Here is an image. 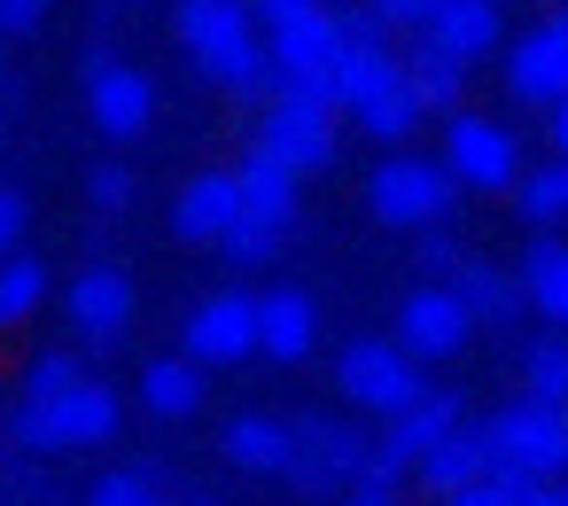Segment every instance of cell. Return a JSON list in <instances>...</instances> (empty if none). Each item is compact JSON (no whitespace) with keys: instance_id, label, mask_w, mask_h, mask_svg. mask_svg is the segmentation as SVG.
Instances as JSON below:
<instances>
[{"instance_id":"1","label":"cell","mask_w":568,"mask_h":506,"mask_svg":"<svg viewBox=\"0 0 568 506\" xmlns=\"http://www.w3.org/2000/svg\"><path fill=\"white\" fill-rule=\"evenodd\" d=\"M172 32H180V48L195 55V71H203L211 87H226L234 102L257 110V102L281 87V71H273V55H265V40H257L250 0H180V9H172Z\"/></svg>"},{"instance_id":"2","label":"cell","mask_w":568,"mask_h":506,"mask_svg":"<svg viewBox=\"0 0 568 506\" xmlns=\"http://www.w3.org/2000/svg\"><path fill=\"white\" fill-rule=\"evenodd\" d=\"M483 444H490V467H514V475H560L568 467V405H545V397H514L483 421Z\"/></svg>"},{"instance_id":"3","label":"cell","mask_w":568,"mask_h":506,"mask_svg":"<svg viewBox=\"0 0 568 506\" xmlns=\"http://www.w3.org/2000/svg\"><path fill=\"white\" fill-rule=\"evenodd\" d=\"M257 149L273 164H288L296 180L304 172H327L335 164V110L312 102V94H296V87H273L257 102Z\"/></svg>"},{"instance_id":"4","label":"cell","mask_w":568,"mask_h":506,"mask_svg":"<svg viewBox=\"0 0 568 506\" xmlns=\"http://www.w3.org/2000/svg\"><path fill=\"white\" fill-rule=\"evenodd\" d=\"M452 172L436 156H382L366 180V211L382 226H444L452 219Z\"/></svg>"},{"instance_id":"5","label":"cell","mask_w":568,"mask_h":506,"mask_svg":"<svg viewBox=\"0 0 568 506\" xmlns=\"http://www.w3.org/2000/svg\"><path fill=\"white\" fill-rule=\"evenodd\" d=\"M436 164L452 172V188L506 195V188H514V172H521V141H514V125H498V118L452 110V125H444V156H436Z\"/></svg>"},{"instance_id":"6","label":"cell","mask_w":568,"mask_h":506,"mask_svg":"<svg viewBox=\"0 0 568 506\" xmlns=\"http://www.w3.org/2000/svg\"><path fill=\"white\" fill-rule=\"evenodd\" d=\"M366 459V436L351 421H327V413H296L288 421V459H281V483L288 490H335L351 483Z\"/></svg>"},{"instance_id":"7","label":"cell","mask_w":568,"mask_h":506,"mask_svg":"<svg viewBox=\"0 0 568 506\" xmlns=\"http://www.w3.org/2000/svg\"><path fill=\"white\" fill-rule=\"evenodd\" d=\"M265 55H273L281 87H296V94L327 102V63H335V9L320 0V9H304V17H281V24H265ZM327 110H335V102H327Z\"/></svg>"},{"instance_id":"8","label":"cell","mask_w":568,"mask_h":506,"mask_svg":"<svg viewBox=\"0 0 568 506\" xmlns=\"http://www.w3.org/2000/svg\"><path fill=\"white\" fill-rule=\"evenodd\" d=\"M335 382H343V397L358 405V413H397L413 389H420V358H405L397 343H374V335H358V343H343V358H335Z\"/></svg>"},{"instance_id":"9","label":"cell","mask_w":568,"mask_h":506,"mask_svg":"<svg viewBox=\"0 0 568 506\" xmlns=\"http://www.w3.org/2000/svg\"><path fill=\"white\" fill-rule=\"evenodd\" d=\"M506 87L529 110L568 102V17H537L521 40H506Z\"/></svg>"},{"instance_id":"10","label":"cell","mask_w":568,"mask_h":506,"mask_svg":"<svg viewBox=\"0 0 568 506\" xmlns=\"http://www.w3.org/2000/svg\"><path fill=\"white\" fill-rule=\"evenodd\" d=\"M187 358L195 366H242L257 358V296L242 289H219L187 312Z\"/></svg>"},{"instance_id":"11","label":"cell","mask_w":568,"mask_h":506,"mask_svg":"<svg viewBox=\"0 0 568 506\" xmlns=\"http://www.w3.org/2000/svg\"><path fill=\"white\" fill-rule=\"evenodd\" d=\"M475 335V320L459 312V296L444 281H420L405 304H397V351L405 358H459Z\"/></svg>"},{"instance_id":"12","label":"cell","mask_w":568,"mask_h":506,"mask_svg":"<svg viewBox=\"0 0 568 506\" xmlns=\"http://www.w3.org/2000/svg\"><path fill=\"white\" fill-rule=\"evenodd\" d=\"M87 110L110 141H141L149 118H156V87L133 63H102V71H87Z\"/></svg>"},{"instance_id":"13","label":"cell","mask_w":568,"mask_h":506,"mask_svg":"<svg viewBox=\"0 0 568 506\" xmlns=\"http://www.w3.org/2000/svg\"><path fill=\"white\" fill-rule=\"evenodd\" d=\"M48 421H55V452H87V444H110L125 428V397L94 374H79L63 397H48Z\"/></svg>"},{"instance_id":"14","label":"cell","mask_w":568,"mask_h":506,"mask_svg":"<svg viewBox=\"0 0 568 506\" xmlns=\"http://www.w3.org/2000/svg\"><path fill=\"white\" fill-rule=\"evenodd\" d=\"M71 327L87 335V343H118L125 327H133V273H118V265H87V273H71Z\"/></svg>"},{"instance_id":"15","label":"cell","mask_w":568,"mask_h":506,"mask_svg":"<svg viewBox=\"0 0 568 506\" xmlns=\"http://www.w3.org/2000/svg\"><path fill=\"white\" fill-rule=\"evenodd\" d=\"M312 343H320V304L304 289H265L257 296V358L296 366V358H312Z\"/></svg>"},{"instance_id":"16","label":"cell","mask_w":568,"mask_h":506,"mask_svg":"<svg viewBox=\"0 0 568 506\" xmlns=\"http://www.w3.org/2000/svg\"><path fill=\"white\" fill-rule=\"evenodd\" d=\"M483 467H490V444H483V421H467V413H459L436 444H420V452H413V483H420L428 498H444V490L475 483Z\"/></svg>"},{"instance_id":"17","label":"cell","mask_w":568,"mask_h":506,"mask_svg":"<svg viewBox=\"0 0 568 506\" xmlns=\"http://www.w3.org/2000/svg\"><path fill=\"white\" fill-rule=\"evenodd\" d=\"M242 219V195H234V172H195L180 195H172V234L187 250H211L226 226Z\"/></svg>"},{"instance_id":"18","label":"cell","mask_w":568,"mask_h":506,"mask_svg":"<svg viewBox=\"0 0 568 506\" xmlns=\"http://www.w3.org/2000/svg\"><path fill=\"white\" fill-rule=\"evenodd\" d=\"M420 40L428 48H444V55H459L467 71L506 40V24H498V0H436V17L420 24Z\"/></svg>"},{"instance_id":"19","label":"cell","mask_w":568,"mask_h":506,"mask_svg":"<svg viewBox=\"0 0 568 506\" xmlns=\"http://www.w3.org/2000/svg\"><path fill=\"white\" fill-rule=\"evenodd\" d=\"M514 289H521V312H537L545 327H568V250H560L552 226L529 234V257H521Z\"/></svg>"},{"instance_id":"20","label":"cell","mask_w":568,"mask_h":506,"mask_svg":"<svg viewBox=\"0 0 568 506\" xmlns=\"http://www.w3.org/2000/svg\"><path fill=\"white\" fill-rule=\"evenodd\" d=\"M234 195H242V219H265V226H296V172L288 164H273L265 149H250L242 164H234Z\"/></svg>"},{"instance_id":"21","label":"cell","mask_w":568,"mask_h":506,"mask_svg":"<svg viewBox=\"0 0 568 506\" xmlns=\"http://www.w3.org/2000/svg\"><path fill=\"white\" fill-rule=\"evenodd\" d=\"M444 289L459 296V312H467L475 327H514V320H521V289H514V273H506V265L459 257V273H452Z\"/></svg>"},{"instance_id":"22","label":"cell","mask_w":568,"mask_h":506,"mask_svg":"<svg viewBox=\"0 0 568 506\" xmlns=\"http://www.w3.org/2000/svg\"><path fill=\"white\" fill-rule=\"evenodd\" d=\"M203 397H211V366H195V358H149L141 366V405L156 421H195Z\"/></svg>"},{"instance_id":"23","label":"cell","mask_w":568,"mask_h":506,"mask_svg":"<svg viewBox=\"0 0 568 506\" xmlns=\"http://www.w3.org/2000/svg\"><path fill=\"white\" fill-rule=\"evenodd\" d=\"M382 87H397V48H335V63H327V102L335 110H358Z\"/></svg>"},{"instance_id":"24","label":"cell","mask_w":568,"mask_h":506,"mask_svg":"<svg viewBox=\"0 0 568 506\" xmlns=\"http://www.w3.org/2000/svg\"><path fill=\"white\" fill-rule=\"evenodd\" d=\"M397 79L413 87V102H420V110H459V102H467V63H459V55H444V48H428V40L397 55Z\"/></svg>"},{"instance_id":"25","label":"cell","mask_w":568,"mask_h":506,"mask_svg":"<svg viewBox=\"0 0 568 506\" xmlns=\"http://www.w3.org/2000/svg\"><path fill=\"white\" fill-rule=\"evenodd\" d=\"M219 444H226V459H234L242 475H281V459H288V421H273V413H234Z\"/></svg>"},{"instance_id":"26","label":"cell","mask_w":568,"mask_h":506,"mask_svg":"<svg viewBox=\"0 0 568 506\" xmlns=\"http://www.w3.org/2000/svg\"><path fill=\"white\" fill-rule=\"evenodd\" d=\"M514 203H521L529 226H560V219H568V156L521 164V172H514Z\"/></svg>"},{"instance_id":"27","label":"cell","mask_w":568,"mask_h":506,"mask_svg":"<svg viewBox=\"0 0 568 506\" xmlns=\"http://www.w3.org/2000/svg\"><path fill=\"white\" fill-rule=\"evenodd\" d=\"M48 304V265L24 250H0V327H24Z\"/></svg>"},{"instance_id":"28","label":"cell","mask_w":568,"mask_h":506,"mask_svg":"<svg viewBox=\"0 0 568 506\" xmlns=\"http://www.w3.org/2000/svg\"><path fill=\"white\" fill-rule=\"evenodd\" d=\"M351 118H358V125H366V133L382 141V149H397V141H413V125H420L428 110H420V102H413V87L397 79V87H382L374 102H358Z\"/></svg>"},{"instance_id":"29","label":"cell","mask_w":568,"mask_h":506,"mask_svg":"<svg viewBox=\"0 0 568 506\" xmlns=\"http://www.w3.org/2000/svg\"><path fill=\"white\" fill-rule=\"evenodd\" d=\"M521 374H529V397L568 405V343H560V327H545V335L521 351Z\"/></svg>"},{"instance_id":"30","label":"cell","mask_w":568,"mask_h":506,"mask_svg":"<svg viewBox=\"0 0 568 506\" xmlns=\"http://www.w3.org/2000/svg\"><path fill=\"white\" fill-rule=\"evenodd\" d=\"M211 250H219L234 273H257V265H273V257H281V226H265V219H234Z\"/></svg>"},{"instance_id":"31","label":"cell","mask_w":568,"mask_h":506,"mask_svg":"<svg viewBox=\"0 0 568 506\" xmlns=\"http://www.w3.org/2000/svg\"><path fill=\"white\" fill-rule=\"evenodd\" d=\"M156 483H164V467H156V459H141V467H110V475H94L87 506H149V498H156Z\"/></svg>"},{"instance_id":"32","label":"cell","mask_w":568,"mask_h":506,"mask_svg":"<svg viewBox=\"0 0 568 506\" xmlns=\"http://www.w3.org/2000/svg\"><path fill=\"white\" fill-rule=\"evenodd\" d=\"M521 483H529V475H514V467H483L475 483L444 490V506H514V498H521Z\"/></svg>"},{"instance_id":"33","label":"cell","mask_w":568,"mask_h":506,"mask_svg":"<svg viewBox=\"0 0 568 506\" xmlns=\"http://www.w3.org/2000/svg\"><path fill=\"white\" fill-rule=\"evenodd\" d=\"M71 382H79V358H71L63 343H55V351H40V358L24 366V397H40V405H48V397H63Z\"/></svg>"},{"instance_id":"34","label":"cell","mask_w":568,"mask_h":506,"mask_svg":"<svg viewBox=\"0 0 568 506\" xmlns=\"http://www.w3.org/2000/svg\"><path fill=\"white\" fill-rule=\"evenodd\" d=\"M87 203H94L102 219L133 211V172H125V164H94V172H87Z\"/></svg>"},{"instance_id":"35","label":"cell","mask_w":568,"mask_h":506,"mask_svg":"<svg viewBox=\"0 0 568 506\" xmlns=\"http://www.w3.org/2000/svg\"><path fill=\"white\" fill-rule=\"evenodd\" d=\"M335 48H389V24L374 9H335Z\"/></svg>"},{"instance_id":"36","label":"cell","mask_w":568,"mask_h":506,"mask_svg":"<svg viewBox=\"0 0 568 506\" xmlns=\"http://www.w3.org/2000/svg\"><path fill=\"white\" fill-rule=\"evenodd\" d=\"M9 490H17L24 506L48 498V467H40V452H17V444H9Z\"/></svg>"},{"instance_id":"37","label":"cell","mask_w":568,"mask_h":506,"mask_svg":"<svg viewBox=\"0 0 568 506\" xmlns=\"http://www.w3.org/2000/svg\"><path fill=\"white\" fill-rule=\"evenodd\" d=\"M366 9H374L389 32H420V24L436 17V0H366Z\"/></svg>"},{"instance_id":"38","label":"cell","mask_w":568,"mask_h":506,"mask_svg":"<svg viewBox=\"0 0 568 506\" xmlns=\"http://www.w3.org/2000/svg\"><path fill=\"white\" fill-rule=\"evenodd\" d=\"M459 257H467V250H459L452 234H420V273H428V281H452Z\"/></svg>"},{"instance_id":"39","label":"cell","mask_w":568,"mask_h":506,"mask_svg":"<svg viewBox=\"0 0 568 506\" xmlns=\"http://www.w3.org/2000/svg\"><path fill=\"white\" fill-rule=\"evenodd\" d=\"M55 9V0H0V40H17V32H32L40 17Z\"/></svg>"},{"instance_id":"40","label":"cell","mask_w":568,"mask_h":506,"mask_svg":"<svg viewBox=\"0 0 568 506\" xmlns=\"http://www.w3.org/2000/svg\"><path fill=\"white\" fill-rule=\"evenodd\" d=\"M24 219H32L24 195H17V188H0V250H17V242H24Z\"/></svg>"},{"instance_id":"41","label":"cell","mask_w":568,"mask_h":506,"mask_svg":"<svg viewBox=\"0 0 568 506\" xmlns=\"http://www.w3.org/2000/svg\"><path fill=\"white\" fill-rule=\"evenodd\" d=\"M514 506H568V490H560V483H552V475H529V483H521V498H514Z\"/></svg>"},{"instance_id":"42","label":"cell","mask_w":568,"mask_h":506,"mask_svg":"<svg viewBox=\"0 0 568 506\" xmlns=\"http://www.w3.org/2000/svg\"><path fill=\"white\" fill-rule=\"evenodd\" d=\"M304 9H320V0H250V17H257V24H281V17H304Z\"/></svg>"},{"instance_id":"43","label":"cell","mask_w":568,"mask_h":506,"mask_svg":"<svg viewBox=\"0 0 568 506\" xmlns=\"http://www.w3.org/2000/svg\"><path fill=\"white\" fill-rule=\"evenodd\" d=\"M545 141L552 156H568V102H545Z\"/></svg>"},{"instance_id":"44","label":"cell","mask_w":568,"mask_h":506,"mask_svg":"<svg viewBox=\"0 0 568 506\" xmlns=\"http://www.w3.org/2000/svg\"><path fill=\"white\" fill-rule=\"evenodd\" d=\"M0 94H17V79H9V63H0Z\"/></svg>"},{"instance_id":"45","label":"cell","mask_w":568,"mask_h":506,"mask_svg":"<svg viewBox=\"0 0 568 506\" xmlns=\"http://www.w3.org/2000/svg\"><path fill=\"white\" fill-rule=\"evenodd\" d=\"M351 506H397V498H351Z\"/></svg>"},{"instance_id":"46","label":"cell","mask_w":568,"mask_h":506,"mask_svg":"<svg viewBox=\"0 0 568 506\" xmlns=\"http://www.w3.org/2000/svg\"><path fill=\"white\" fill-rule=\"evenodd\" d=\"M149 506H172V498H149Z\"/></svg>"}]
</instances>
